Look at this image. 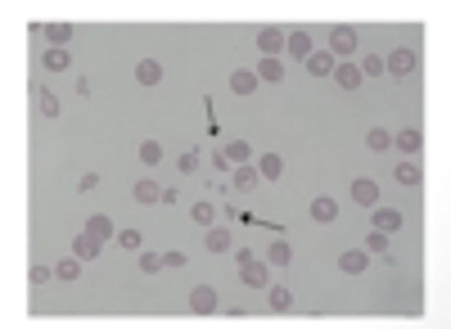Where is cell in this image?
<instances>
[{"instance_id":"6da1fadb","label":"cell","mask_w":451,"mask_h":329,"mask_svg":"<svg viewBox=\"0 0 451 329\" xmlns=\"http://www.w3.org/2000/svg\"><path fill=\"white\" fill-rule=\"evenodd\" d=\"M415 68H419V50H411V45H398V50L384 59V73H393V77H411Z\"/></svg>"},{"instance_id":"7a4b0ae2","label":"cell","mask_w":451,"mask_h":329,"mask_svg":"<svg viewBox=\"0 0 451 329\" xmlns=\"http://www.w3.org/2000/svg\"><path fill=\"white\" fill-rule=\"evenodd\" d=\"M330 55L334 59H352L356 55V27H348V23H339L330 32Z\"/></svg>"},{"instance_id":"3957f363","label":"cell","mask_w":451,"mask_h":329,"mask_svg":"<svg viewBox=\"0 0 451 329\" xmlns=\"http://www.w3.org/2000/svg\"><path fill=\"white\" fill-rule=\"evenodd\" d=\"M190 311L194 316H212L217 311V289L212 285H194L190 289Z\"/></svg>"},{"instance_id":"277c9868","label":"cell","mask_w":451,"mask_h":329,"mask_svg":"<svg viewBox=\"0 0 451 329\" xmlns=\"http://www.w3.org/2000/svg\"><path fill=\"white\" fill-rule=\"evenodd\" d=\"M239 280H244L248 289H267V285H271V271H267V262H258V257H253V262L239 266Z\"/></svg>"},{"instance_id":"5b68a950","label":"cell","mask_w":451,"mask_h":329,"mask_svg":"<svg viewBox=\"0 0 451 329\" xmlns=\"http://www.w3.org/2000/svg\"><path fill=\"white\" fill-rule=\"evenodd\" d=\"M258 50L267 59H280V55H284V32H280V27H262V32H258Z\"/></svg>"},{"instance_id":"8992f818","label":"cell","mask_w":451,"mask_h":329,"mask_svg":"<svg viewBox=\"0 0 451 329\" xmlns=\"http://www.w3.org/2000/svg\"><path fill=\"white\" fill-rule=\"evenodd\" d=\"M334 81H339L343 90H356L365 77H361V68H356L352 59H339V64H334Z\"/></svg>"},{"instance_id":"52a82bcc","label":"cell","mask_w":451,"mask_h":329,"mask_svg":"<svg viewBox=\"0 0 451 329\" xmlns=\"http://www.w3.org/2000/svg\"><path fill=\"white\" fill-rule=\"evenodd\" d=\"M99 244H104V239H95L90 231H82L73 239V257H77V262H95V257H99Z\"/></svg>"},{"instance_id":"ba28073f","label":"cell","mask_w":451,"mask_h":329,"mask_svg":"<svg viewBox=\"0 0 451 329\" xmlns=\"http://www.w3.org/2000/svg\"><path fill=\"white\" fill-rule=\"evenodd\" d=\"M334 64H339V59H334L330 50H312V55H307V73H312V77H334Z\"/></svg>"},{"instance_id":"9c48e42d","label":"cell","mask_w":451,"mask_h":329,"mask_svg":"<svg viewBox=\"0 0 451 329\" xmlns=\"http://www.w3.org/2000/svg\"><path fill=\"white\" fill-rule=\"evenodd\" d=\"M365 266H370V252H365V248H348V252H339V271L361 275Z\"/></svg>"},{"instance_id":"30bf717a","label":"cell","mask_w":451,"mask_h":329,"mask_svg":"<svg viewBox=\"0 0 451 329\" xmlns=\"http://www.w3.org/2000/svg\"><path fill=\"white\" fill-rule=\"evenodd\" d=\"M284 55H289V59H302V64H307V55H312V36L302 32V27H298L293 36H284Z\"/></svg>"},{"instance_id":"8fae6325","label":"cell","mask_w":451,"mask_h":329,"mask_svg":"<svg viewBox=\"0 0 451 329\" xmlns=\"http://www.w3.org/2000/svg\"><path fill=\"white\" fill-rule=\"evenodd\" d=\"M136 81H140V86H158V81H162V64H158V59H140V64H136Z\"/></svg>"},{"instance_id":"7c38bea8","label":"cell","mask_w":451,"mask_h":329,"mask_svg":"<svg viewBox=\"0 0 451 329\" xmlns=\"http://www.w3.org/2000/svg\"><path fill=\"white\" fill-rule=\"evenodd\" d=\"M352 198L361 208H379V185L375 181H352Z\"/></svg>"},{"instance_id":"4fadbf2b","label":"cell","mask_w":451,"mask_h":329,"mask_svg":"<svg viewBox=\"0 0 451 329\" xmlns=\"http://www.w3.org/2000/svg\"><path fill=\"white\" fill-rule=\"evenodd\" d=\"M312 221H321V226H330V221H339V203L334 198H312Z\"/></svg>"},{"instance_id":"5bb4252c","label":"cell","mask_w":451,"mask_h":329,"mask_svg":"<svg viewBox=\"0 0 451 329\" xmlns=\"http://www.w3.org/2000/svg\"><path fill=\"white\" fill-rule=\"evenodd\" d=\"M262 81H258V73H248V68H239V73H230V90L235 95H253Z\"/></svg>"},{"instance_id":"9a60e30c","label":"cell","mask_w":451,"mask_h":329,"mask_svg":"<svg viewBox=\"0 0 451 329\" xmlns=\"http://www.w3.org/2000/svg\"><path fill=\"white\" fill-rule=\"evenodd\" d=\"M136 203H145V208H154V203H162V185H154V181H136Z\"/></svg>"},{"instance_id":"2e32d148","label":"cell","mask_w":451,"mask_h":329,"mask_svg":"<svg viewBox=\"0 0 451 329\" xmlns=\"http://www.w3.org/2000/svg\"><path fill=\"white\" fill-rule=\"evenodd\" d=\"M45 41H50L54 50H64V45L73 41V23H45Z\"/></svg>"},{"instance_id":"e0dca14e","label":"cell","mask_w":451,"mask_h":329,"mask_svg":"<svg viewBox=\"0 0 451 329\" xmlns=\"http://www.w3.org/2000/svg\"><path fill=\"white\" fill-rule=\"evenodd\" d=\"M375 231H384V235L402 231V212L398 208H375Z\"/></svg>"},{"instance_id":"ac0fdd59","label":"cell","mask_w":451,"mask_h":329,"mask_svg":"<svg viewBox=\"0 0 451 329\" xmlns=\"http://www.w3.org/2000/svg\"><path fill=\"white\" fill-rule=\"evenodd\" d=\"M258 176H262V181H280V176H284V158H280V154H262Z\"/></svg>"},{"instance_id":"d6986e66","label":"cell","mask_w":451,"mask_h":329,"mask_svg":"<svg viewBox=\"0 0 451 329\" xmlns=\"http://www.w3.org/2000/svg\"><path fill=\"white\" fill-rule=\"evenodd\" d=\"M393 144H398L402 154H419V144H424V140H419L415 127H406V131H393Z\"/></svg>"},{"instance_id":"ffe728a7","label":"cell","mask_w":451,"mask_h":329,"mask_svg":"<svg viewBox=\"0 0 451 329\" xmlns=\"http://www.w3.org/2000/svg\"><path fill=\"white\" fill-rule=\"evenodd\" d=\"M365 149H370V154H384V149H393V131H379V127H370V131H365Z\"/></svg>"},{"instance_id":"44dd1931","label":"cell","mask_w":451,"mask_h":329,"mask_svg":"<svg viewBox=\"0 0 451 329\" xmlns=\"http://www.w3.org/2000/svg\"><path fill=\"white\" fill-rule=\"evenodd\" d=\"M86 231L95 235V239H118V231H113V221H108L104 212H95V217L86 221Z\"/></svg>"},{"instance_id":"7402d4cb","label":"cell","mask_w":451,"mask_h":329,"mask_svg":"<svg viewBox=\"0 0 451 329\" xmlns=\"http://www.w3.org/2000/svg\"><path fill=\"white\" fill-rule=\"evenodd\" d=\"M221 154H226V163L244 167L248 158H253V149H248V140H230V144H226V149H221Z\"/></svg>"},{"instance_id":"603a6c76","label":"cell","mask_w":451,"mask_h":329,"mask_svg":"<svg viewBox=\"0 0 451 329\" xmlns=\"http://www.w3.org/2000/svg\"><path fill=\"white\" fill-rule=\"evenodd\" d=\"M267 262H271V266H289V262H293L289 239H276V244H271V248H267Z\"/></svg>"},{"instance_id":"cb8c5ba5","label":"cell","mask_w":451,"mask_h":329,"mask_svg":"<svg viewBox=\"0 0 451 329\" xmlns=\"http://www.w3.org/2000/svg\"><path fill=\"white\" fill-rule=\"evenodd\" d=\"M258 81H284V59H262V64H258Z\"/></svg>"},{"instance_id":"d4e9b609","label":"cell","mask_w":451,"mask_h":329,"mask_svg":"<svg viewBox=\"0 0 451 329\" xmlns=\"http://www.w3.org/2000/svg\"><path fill=\"white\" fill-rule=\"evenodd\" d=\"M208 252H226L230 248V231H226V226H208Z\"/></svg>"},{"instance_id":"484cf974","label":"cell","mask_w":451,"mask_h":329,"mask_svg":"<svg viewBox=\"0 0 451 329\" xmlns=\"http://www.w3.org/2000/svg\"><path fill=\"white\" fill-rule=\"evenodd\" d=\"M393 181H398V185H419V167L402 158V167H393Z\"/></svg>"},{"instance_id":"4316f807","label":"cell","mask_w":451,"mask_h":329,"mask_svg":"<svg viewBox=\"0 0 451 329\" xmlns=\"http://www.w3.org/2000/svg\"><path fill=\"white\" fill-rule=\"evenodd\" d=\"M140 163H145V167H158L162 163V144L158 140H145V144H140Z\"/></svg>"},{"instance_id":"83f0119b","label":"cell","mask_w":451,"mask_h":329,"mask_svg":"<svg viewBox=\"0 0 451 329\" xmlns=\"http://www.w3.org/2000/svg\"><path fill=\"white\" fill-rule=\"evenodd\" d=\"M258 167H235V189H258Z\"/></svg>"},{"instance_id":"f1b7e54d","label":"cell","mask_w":451,"mask_h":329,"mask_svg":"<svg viewBox=\"0 0 451 329\" xmlns=\"http://www.w3.org/2000/svg\"><path fill=\"white\" fill-rule=\"evenodd\" d=\"M267 302H271V311H289L293 307V293H289V289H271V293H267Z\"/></svg>"},{"instance_id":"f546056e","label":"cell","mask_w":451,"mask_h":329,"mask_svg":"<svg viewBox=\"0 0 451 329\" xmlns=\"http://www.w3.org/2000/svg\"><path fill=\"white\" fill-rule=\"evenodd\" d=\"M54 275H59V280H77V275H82V262H77V257H64V262H54Z\"/></svg>"},{"instance_id":"4dcf8cb0","label":"cell","mask_w":451,"mask_h":329,"mask_svg":"<svg viewBox=\"0 0 451 329\" xmlns=\"http://www.w3.org/2000/svg\"><path fill=\"white\" fill-rule=\"evenodd\" d=\"M365 252H379V257H388V235H384V231H370V235H365Z\"/></svg>"},{"instance_id":"1f68e13d","label":"cell","mask_w":451,"mask_h":329,"mask_svg":"<svg viewBox=\"0 0 451 329\" xmlns=\"http://www.w3.org/2000/svg\"><path fill=\"white\" fill-rule=\"evenodd\" d=\"M162 266H167V262H162V252H140V271H145V275H158Z\"/></svg>"},{"instance_id":"d6a6232c","label":"cell","mask_w":451,"mask_h":329,"mask_svg":"<svg viewBox=\"0 0 451 329\" xmlns=\"http://www.w3.org/2000/svg\"><path fill=\"white\" fill-rule=\"evenodd\" d=\"M45 68H50V73H64V68H68V50H54V45H50V50H45Z\"/></svg>"},{"instance_id":"836d02e7","label":"cell","mask_w":451,"mask_h":329,"mask_svg":"<svg viewBox=\"0 0 451 329\" xmlns=\"http://www.w3.org/2000/svg\"><path fill=\"white\" fill-rule=\"evenodd\" d=\"M140 244H145V235H140V231H118V248L140 252Z\"/></svg>"},{"instance_id":"e575fe53","label":"cell","mask_w":451,"mask_h":329,"mask_svg":"<svg viewBox=\"0 0 451 329\" xmlns=\"http://www.w3.org/2000/svg\"><path fill=\"white\" fill-rule=\"evenodd\" d=\"M356 68H361V77H379V73H384V59H379V55H365Z\"/></svg>"},{"instance_id":"d590c367","label":"cell","mask_w":451,"mask_h":329,"mask_svg":"<svg viewBox=\"0 0 451 329\" xmlns=\"http://www.w3.org/2000/svg\"><path fill=\"white\" fill-rule=\"evenodd\" d=\"M194 221L199 226H217V208L212 203H194Z\"/></svg>"},{"instance_id":"8d00e7d4","label":"cell","mask_w":451,"mask_h":329,"mask_svg":"<svg viewBox=\"0 0 451 329\" xmlns=\"http://www.w3.org/2000/svg\"><path fill=\"white\" fill-rule=\"evenodd\" d=\"M50 275H54V266H41V262H36L32 271H27V285H32V289H41L45 280H50Z\"/></svg>"},{"instance_id":"74e56055","label":"cell","mask_w":451,"mask_h":329,"mask_svg":"<svg viewBox=\"0 0 451 329\" xmlns=\"http://www.w3.org/2000/svg\"><path fill=\"white\" fill-rule=\"evenodd\" d=\"M36 109H41L45 118H54V113H59V99H54L50 90H41V95H36Z\"/></svg>"},{"instance_id":"f35d334b","label":"cell","mask_w":451,"mask_h":329,"mask_svg":"<svg viewBox=\"0 0 451 329\" xmlns=\"http://www.w3.org/2000/svg\"><path fill=\"white\" fill-rule=\"evenodd\" d=\"M176 167H181L185 176H190V172H199V149H185V154L176 158Z\"/></svg>"}]
</instances>
